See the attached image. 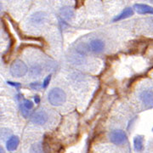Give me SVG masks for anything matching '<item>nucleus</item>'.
Here are the masks:
<instances>
[{"instance_id":"f257e3e1","label":"nucleus","mask_w":153,"mask_h":153,"mask_svg":"<svg viewBox=\"0 0 153 153\" xmlns=\"http://www.w3.org/2000/svg\"><path fill=\"white\" fill-rule=\"evenodd\" d=\"M48 100L52 105L59 106L66 102V93L60 88H54L48 94Z\"/></svg>"},{"instance_id":"f03ea898","label":"nucleus","mask_w":153,"mask_h":153,"mask_svg":"<svg viewBox=\"0 0 153 153\" xmlns=\"http://www.w3.org/2000/svg\"><path fill=\"white\" fill-rule=\"evenodd\" d=\"M27 66L21 60H15L10 66V74L16 77H22L25 76L27 72Z\"/></svg>"},{"instance_id":"7ed1b4c3","label":"nucleus","mask_w":153,"mask_h":153,"mask_svg":"<svg viewBox=\"0 0 153 153\" xmlns=\"http://www.w3.org/2000/svg\"><path fill=\"white\" fill-rule=\"evenodd\" d=\"M139 98L142 104L147 107H153V89L152 88H145L140 93Z\"/></svg>"},{"instance_id":"20e7f679","label":"nucleus","mask_w":153,"mask_h":153,"mask_svg":"<svg viewBox=\"0 0 153 153\" xmlns=\"http://www.w3.org/2000/svg\"><path fill=\"white\" fill-rule=\"evenodd\" d=\"M109 138L111 142L115 145H122L127 140V134L124 131L120 129H115L110 133Z\"/></svg>"},{"instance_id":"39448f33","label":"nucleus","mask_w":153,"mask_h":153,"mask_svg":"<svg viewBox=\"0 0 153 153\" xmlns=\"http://www.w3.org/2000/svg\"><path fill=\"white\" fill-rule=\"evenodd\" d=\"M47 120H48V115L45 111H43L35 112L31 117V121L33 123L38 124V125H43L47 122Z\"/></svg>"},{"instance_id":"423d86ee","label":"nucleus","mask_w":153,"mask_h":153,"mask_svg":"<svg viewBox=\"0 0 153 153\" xmlns=\"http://www.w3.org/2000/svg\"><path fill=\"white\" fill-rule=\"evenodd\" d=\"M47 19V15L42 12V11H38V12H35L34 14H33L30 18H29V21L32 24L34 25H40V24H43L44 22H45Z\"/></svg>"},{"instance_id":"0eeeda50","label":"nucleus","mask_w":153,"mask_h":153,"mask_svg":"<svg viewBox=\"0 0 153 153\" xmlns=\"http://www.w3.org/2000/svg\"><path fill=\"white\" fill-rule=\"evenodd\" d=\"M105 48L104 42L100 39H94L89 43V49L94 53H100Z\"/></svg>"},{"instance_id":"6e6552de","label":"nucleus","mask_w":153,"mask_h":153,"mask_svg":"<svg viewBox=\"0 0 153 153\" xmlns=\"http://www.w3.org/2000/svg\"><path fill=\"white\" fill-rule=\"evenodd\" d=\"M134 8L137 11V13H139L140 15H146V14L153 15V8L152 6H149L147 4H134Z\"/></svg>"},{"instance_id":"1a4fd4ad","label":"nucleus","mask_w":153,"mask_h":153,"mask_svg":"<svg viewBox=\"0 0 153 153\" xmlns=\"http://www.w3.org/2000/svg\"><path fill=\"white\" fill-rule=\"evenodd\" d=\"M19 138L17 136H11L6 143V147L7 150L10 151V152H13V151H16L19 146Z\"/></svg>"},{"instance_id":"9d476101","label":"nucleus","mask_w":153,"mask_h":153,"mask_svg":"<svg viewBox=\"0 0 153 153\" xmlns=\"http://www.w3.org/2000/svg\"><path fill=\"white\" fill-rule=\"evenodd\" d=\"M60 14L61 16L63 17L65 20H67V21L68 20H71V18L73 17V16H74L73 10H71L70 7H68V6H65V7L61 8L60 9Z\"/></svg>"},{"instance_id":"9b49d317","label":"nucleus","mask_w":153,"mask_h":153,"mask_svg":"<svg viewBox=\"0 0 153 153\" xmlns=\"http://www.w3.org/2000/svg\"><path fill=\"white\" fill-rule=\"evenodd\" d=\"M134 147L136 152H141L144 149V137L137 135L134 139Z\"/></svg>"},{"instance_id":"f8f14e48","label":"nucleus","mask_w":153,"mask_h":153,"mask_svg":"<svg viewBox=\"0 0 153 153\" xmlns=\"http://www.w3.org/2000/svg\"><path fill=\"white\" fill-rule=\"evenodd\" d=\"M133 15H134V10H133V9H131V8H127V9H125L121 14H119L118 16H117L115 17L113 21H114V22L121 21V20L126 19V18H128V17L132 16Z\"/></svg>"},{"instance_id":"ddd939ff","label":"nucleus","mask_w":153,"mask_h":153,"mask_svg":"<svg viewBox=\"0 0 153 153\" xmlns=\"http://www.w3.org/2000/svg\"><path fill=\"white\" fill-rule=\"evenodd\" d=\"M41 73H42V67L38 64H35L30 68V74L33 76H38L41 75Z\"/></svg>"},{"instance_id":"4468645a","label":"nucleus","mask_w":153,"mask_h":153,"mask_svg":"<svg viewBox=\"0 0 153 153\" xmlns=\"http://www.w3.org/2000/svg\"><path fill=\"white\" fill-rule=\"evenodd\" d=\"M31 153H44V151L40 144H34L31 147Z\"/></svg>"},{"instance_id":"2eb2a0df","label":"nucleus","mask_w":153,"mask_h":153,"mask_svg":"<svg viewBox=\"0 0 153 153\" xmlns=\"http://www.w3.org/2000/svg\"><path fill=\"white\" fill-rule=\"evenodd\" d=\"M23 105L28 110H31L33 107V103L31 101V100H26L25 101H24V103H23Z\"/></svg>"},{"instance_id":"dca6fc26","label":"nucleus","mask_w":153,"mask_h":153,"mask_svg":"<svg viewBox=\"0 0 153 153\" xmlns=\"http://www.w3.org/2000/svg\"><path fill=\"white\" fill-rule=\"evenodd\" d=\"M21 110H22V114L23 115L24 117H27L29 116V110L27 109L24 105L21 106Z\"/></svg>"},{"instance_id":"f3484780","label":"nucleus","mask_w":153,"mask_h":153,"mask_svg":"<svg viewBox=\"0 0 153 153\" xmlns=\"http://www.w3.org/2000/svg\"><path fill=\"white\" fill-rule=\"evenodd\" d=\"M30 87L32 88L33 89H34V90H38V89H39L41 88V85H40L39 82H32L30 84Z\"/></svg>"},{"instance_id":"a211bd4d","label":"nucleus","mask_w":153,"mask_h":153,"mask_svg":"<svg viewBox=\"0 0 153 153\" xmlns=\"http://www.w3.org/2000/svg\"><path fill=\"white\" fill-rule=\"evenodd\" d=\"M50 79H51V75H49V76L44 79V82H43V88H46L49 85V82H50Z\"/></svg>"},{"instance_id":"6ab92c4d","label":"nucleus","mask_w":153,"mask_h":153,"mask_svg":"<svg viewBox=\"0 0 153 153\" xmlns=\"http://www.w3.org/2000/svg\"><path fill=\"white\" fill-rule=\"evenodd\" d=\"M9 83L10 84V85H14V86H16V87H20L21 86V84H19V83H17V82H9Z\"/></svg>"},{"instance_id":"aec40b11","label":"nucleus","mask_w":153,"mask_h":153,"mask_svg":"<svg viewBox=\"0 0 153 153\" xmlns=\"http://www.w3.org/2000/svg\"><path fill=\"white\" fill-rule=\"evenodd\" d=\"M39 101H40V99H39V96L38 95H36L35 96V102L38 104V103H39Z\"/></svg>"},{"instance_id":"412c9836","label":"nucleus","mask_w":153,"mask_h":153,"mask_svg":"<svg viewBox=\"0 0 153 153\" xmlns=\"http://www.w3.org/2000/svg\"><path fill=\"white\" fill-rule=\"evenodd\" d=\"M1 153H4V149H3L2 147H1Z\"/></svg>"},{"instance_id":"4be33fe9","label":"nucleus","mask_w":153,"mask_h":153,"mask_svg":"<svg viewBox=\"0 0 153 153\" xmlns=\"http://www.w3.org/2000/svg\"><path fill=\"white\" fill-rule=\"evenodd\" d=\"M151 1H152V3H153V0H151Z\"/></svg>"}]
</instances>
